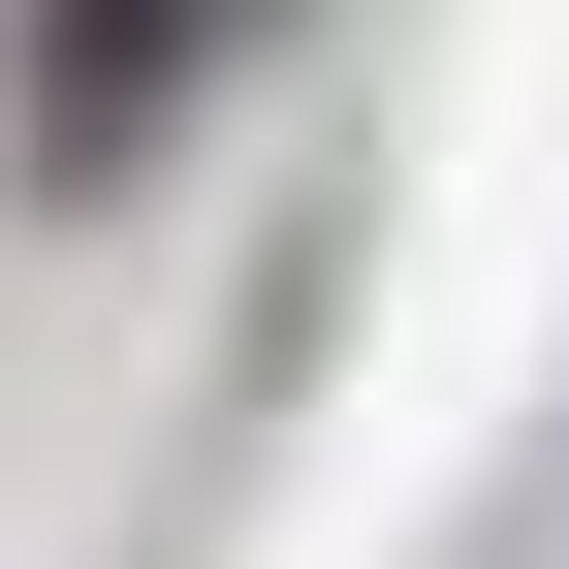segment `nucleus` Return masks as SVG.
<instances>
[{
    "label": "nucleus",
    "mask_w": 569,
    "mask_h": 569,
    "mask_svg": "<svg viewBox=\"0 0 569 569\" xmlns=\"http://www.w3.org/2000/svg\"><path fill=\"white\" fill-rule=\"evenodd\" d=\"M222 63H253V0H32V32H0V159H32L63 222H96V190L159 159V127L222 96Z\"/></svg>",
    "instance_id": "nucleus-1"
}]
</instances>
